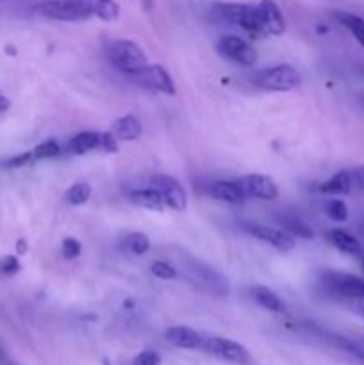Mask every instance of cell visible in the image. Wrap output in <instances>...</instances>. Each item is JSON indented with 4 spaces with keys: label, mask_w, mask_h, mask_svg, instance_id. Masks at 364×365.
<instances>
[{
    "label": "cell",
    "mask_w": 364,
    "mask_h": 365,
    "mask_svg": "<svg viewBox=\"0 0 364 365\" xmlns=\"http://www.w3.org/2000/svg\"><path fill=\"white\" fill-rule=\"evenodd\" d=\"M106 56L111 61V64L127 77L138 73L141 68L148 64L145 50L131 39H111V41H107Z\"/></svg>",
    "instance_id": "1"
},
{
    "label": "cell",
    "mask_w": 364,
    "mask_h": 365,
    "mask_svg": "<svg viewBox=\"0 0 364 365\" xmlns=\"http://www.w3.org/2000/svg\"><path fill=\"white\" fill-rule=\"evenodd\" d=\"M302 75L291 64H277V66L259 70L253 77V84L264 91L285 93L298 88Z\"/></svg>",
    "instance_id": "2"
},
{
    "label": "cell",
    "mask_w": 364,
    "mask_h": 365,
    "mask_svg": "<svg viewBox=\"0 0 364 365\" xmlns=\"http://www.w3.org/2000/svg\"><path fill=\"white\" fill-rule=\"evenodd\" d=\"M214 13L223 21L232 25H238L243 31L250 34H263V25H261V16L257 6L250 4H214Z\"/></svg>",
    "instance_id": "3"
},
{
    "label": "cell",
    "mask_w": 364,
    "mask_h": 365,
    "mask_svg": "<svg viewBox=\"0 0 364 365\" xmlns=\"http://www.w3.org/2000/svg\"><path fill=\"white\" fill-rule=\"evenodd\" d=\"M321 284L327 292L341 302L364 298V280L350 273L339 271H325L321 273Z\"/></svg>",
    "instance_id": "4"
},
{
    "label": "cell",
    "mask_w": 364,
    "mask_h": 365,
    "mask_svg": "<svg viewBox=\"0 0 364 365\" xmlns=\"http://www.w3.org/2000/svg\"><path fill=\"white\" fill-rule=\"evenodd\" d=\"M202 349L221 362L234 365H250L252 362V355H250L248 349L239 342L232 341V339L203 337Z\"/></svg>",
    "instance_id": "5"
},
{
    "label": "cell",
    "mask_w": 364,
    "mask_h": 365,
    "mask_svg": "<svg viewBox=\"0 0 364 365\" xmlns=\"http://www.w3.org/2000/svg\"><path fill=\"white\" fill-rule=\"evenodd\" d=\"M38 13L57 21H81L91 18L84 0H43L38 6Z\"/></svg>",
    "instance_id": "6"
},
{
    "label": "cell",
    "mask_w": 364,
    "mask_h": 365,
    "mask_svg": "<svg viewBox=\"0 0 364 365\" xmlns=\"http://www.w3.org/2000/svg\"><path fill=\"white\" fill-rule=\"evenodd\" d=\"M132 81L141 88L150 89V91L163 93V95L173 96L175 95V82L168 70L161 64H146L145 68L138 71V73L131 75Z\"/></svg>",
    "instance_id": "7"
},
{
    "label": "cell",
    "mask_w": 364,
    "mask_h": 365,
    "mask_svg": "<svg viewBox=\"0 0 364 365\" xmlns=\"http://www.w3.org/2000/svg\"><path fill=\"white\" fill-rule=\"evenodd\" d=\"M152 187L159 192L166 207L177 210V212L188 209V196L177 178L170 177V175H156L152 178Z\"/></svg>",
    "instance_id": "8"
},
{
    "label": "cell",
    "mask_w": 364,
    "mask_h": 365,
    "mask_svg": "<svg viewBox=\"0 0 364 365\" xmlns=\"http://www.w3.org/2000/svg\"><path fill=\"white\" fill-rule=\"evenodd\" d=\"M216 50L220 56L243 64V66H253L257 63V52L248 41L241 39L239 36H223L218 41Z\"/></svg>",
    "instance_id": "9"
},
{
    "label": "cell",
    "mask_w": 364,
    "mask_h": 365,
    "mask_svg": "<svg viewBox=\"0 0 364 365\" xmlns=\"http://www.w3.org/2000/svg\"><path fill=\"white\" fill-rule=\"evenodd\" d=\"M238 184L243 189L246 198H257L264 200V202H273V200L278 198L277 184L273 182V178L266 177V175H245V177L238 178Z\"/></svg>",
    "instance_id": "10"
},
{
    "label": "cell",
    "mask_w": 364,
    "mask_h": 365,
    "mask_svg": "<svg viewBox=\"0 0 364 365\" xmlns=\"http://www.w3.org/2000/svg\"><path fill=\"white\" fill-rule=\"evenodd\" d=\"M189 274H191V280L195 284H198L200 287L206 289L207 292L214 296H227L228 294V284L227 278L221 277L218 271H214L213 267L206 266L202 262H193L191 266L188 267Z\"/></svg>",
    "instance_id": "11"
},
{
    "label": "cell",
    "mask_w": 364,
    "mask_h": 365,
    "mask_svg": "<svg viewBox=\"0 0 364 365\" xmlns=\"http://www.w3.org/2000/svg\"><path fill=\"white\" fill-rule=\"evenodd\" d=\"M250 234L256 239H259L261 242H266V245L273 246L277 252L288 253L291 250H295V237L291 234L284 230V228H275L268 227V225H257L253 223L252 227H248Z\"/></svg>",
    "instance_id": "12"
},
{
    "label": "cell",
    "mask_w": 364,
    "mask_h": 365,
    "mask_svg": "<svg viewBox=\"0 0 364 365\" xmlns=\"http://www.w3.org/2000/svg\"><path fill=\"white\" fill-rule=\"evenodd\" d=\"M257 11H259L261 25H263V34L280 36L285 31L284 14L273 0H261L257 4Z\"/></svg>",
    "instance_id": "13"
},
{
    "label": "cell",
    "mask_w": 364,
    "mask_h": 365,
    "mask_svg": "<svg viewBox=\"0 0 364 365\" xmlns=\"http://www.w3.org/2000/svg\"><path fill=\"white\" fill-rule=\"evenodd\" d=\"M166 341L178 349H202L203 335L189 327H171L166 330Z\"/></svg>",
    "instance_id": "14"
},
{
    "label": "cell",
    "mask_w": 364,
    "mask_h": 365,
    "mask_svg": "<svg viewBox=\"0 0 364 365\" xmlns=\"http://www.w3.org/2000/svg\"><path fill=\"white\" fill-rule=\"evenodd\" d=\"M207 192H209L211 198L225 203H241L246 200L238 180H216L207 187Z\"/></svg>",
    "instance_id": "15"
},
{
    "label": "cell",
    "mask_w": 364,
    "mask_h": 365,
    "mask_svg": "<svg viewBox=\"0 0 364 365\" xmlns=\"http://www.w3.org/2000/svg\"><path fill=\"white\" fill-rule=\"evenodd\" d=\"M111 134H113L118 141H136V139L141 138L143 134L141 121L136 116H132V114L118 118L113 123V127H111Z\"/></svg>",
    "instance_id": "16"
},
{
    "label": "cell",
    "mask_w": 364,
    "mask_h": 365,
    "mask_svg": "<svg viewBox=\"0 0 364 365\" xmlns=\"http://www.w3.org/2000/svg\"><path fill=\"white\" fill-rule=\"evenodd\" d=\"M327 241L330 242L335 250L346 253V255H363V246H360L359 239L353 237L348 232L339 230V228H332V230L327 232Z\"/></svg>",
    "instance_id": "17"
},
{
    "label": "cell",
    "mask_w": 364,
    "mask_h": 365,
    "mask_svg": "<svg viewBox=\"0 0 364 365\" xmlns=\"http://www.w3.org/2000/svg\"><path fill=\"white\" fill-rule=\"evenodd\" d=\"M352 184H353L352 171L341 170L335 175H332L327 182H323V184L320 185V191L325 192V195L343 196V195H348V192L352 191Z\"/></svg>",
    "instance_id": "18"
},
{
    "label": "cell",
    "mask_w": 364,
    "mask_h": 365,
    "mask_svg": "<svg viewBox=\"0 0 364 365\" xmlns=\"http://www.w3.org/2000/svg\"><path fill=\"white\" fill-rule=\"evenodd\" d=\"M100 146V132H79L77 135L68 141V150H70L74 155H84V153L93 152Z\"/></svg>",
    "instance_id": "19"
},
{
    "label": "cell",
    "mask_w": 364,
    "mask_h": 365,
    "mask_svg": "<svg viewBox=\"0 0 364 365\" xmlns=\"http://www.w3.org/2000/svg\"><path fill=\"white\" fill-rule=\"evenodd\" d=\"M252 296L253 299H256L257 305L270 310V312H285V303L282 302V299L278 298L277 292H273L271 289L263 287V285H256V287H252Z\"/></svg>",
    "instance_id": "20"
},
{
    "label": "cell",
    "mask_w": 364,
    "mask_h": 365,
    "mask_svg": "<svg viewBox=\"0 0 364 365\" xmlns=\"http://www.w3.org/2000/svg\"><path fill=\"white\" fill-rule=\"evenodd\" d=\"M89 14L103 21H116L120 18V6L116 0H84Z\"/></svg>",
    "instance_id": "21"
},
{
    "label": "cell",
    "mask_w": 364,
    "mask_h": 365,
    "mask_svg": "<svg viewBox=\"0 0 364 365\" xmlns=\"http://www.w3.org/2000/svg\"><path fill=\"white\" fill-rule=\"evenodd\" d=\"M128 200H131L134 205L143 207V209H148V210H156V212H161V210L166 207L164 205L163 198L159 196V192H157L153 187L132 191L131 195H128Z\"/></svg>",
    "instance_id": "22"
},
{
    "label": "cell",
    "mask_w": 364,
    "mask_h": 365,
    "mask_svg": "<svg viewBox=\"0 0 364 365\" xmlns=\"http://www.w3.org/2000/svg\"><path fill=\"white\" fill-rule=\"evenodd\" d=\"M334 16L343 27H346L352 32L353 38L359 41V45L364 46V18L352 13H345V11H338V13H334Z\"/></svg>",
    "instance_id": "23"
},
{
    "label": "cell",
    "mask_w": 364,
    "mask_h": 365,
    "mask_svg": "<svg viewBox=\"0 0 364 365\" xmlns=\"http://www.w3.org/2000/svg\"><path fill=\"white\" fill-rule=\"evenodd\" d=\"M280 223L282 228H284L288 234H291L293 237H298V239H313L314 237V232L305 221H302L300 217L296 216H282L280 217Z\"/></svg>",
    "instance_id": "24"
},
{
    "label": "cell",
    "mask_w": 364,
    "mask_h": 365,
    "mask_svg": "<svg viewBox=\"0 0 364 365\" xmlns=\"http://www.w3.org/2000/svg\"><path fill=\"white\" fill-rule=\"evenodd\" d=\"M89 196H91V185L88 182H77L66 191V202L70 205L79 207L88 202Z\"/></svg>",
    "instance_id": "25"
},
{
    "label": "cell",
    "mask_w": 364,
    "mask_h": 365,
    "mask_svg": "<svg viewBox=\"0 0 364 365\" xmlns=\"http://www.w3.org/2000/svg\"><path fill=\"white\" fill-rule=\"evenodd\" d=\"M125 248L131 253H134V255H145L150 250L148 235L143 234V232H132L125 239Z\"/></svg>",
    "instance_id": "26"
},
{
    "label": "cell",
    "mask_w": 364,
    "mask_h": 365,
    "mask_svg": "<svg viewBox=\"0 0 364 365\" xmlns=\"http://www.w3.org/2000/svg\"><path fill=\"white\" fill-rule=\"evenodd\" d=\"M325 214L335 223H343V221L348 220V207L343 200L332 198L325 203Z\"/></svg>",
    "instance_id": "27"
},
{
    "label": "cell",
    "mask_w": 364,
    "mask_h": 365,
    "mask_svg": "<svg viewBox=\"0 0 364 365\" xmlns=\"http://www.w3.org/2000/svg\"><path fill=\"white\" fill-rule=\"evenodd\" d=\"M150 271H152L153 277L159 278V280H173V278L178 277L177 269H175L171 264L163 262V260H157V262H153L152 266H150Z\"/></svg>",
    "instance_id": "28"
},
{
    "label": "cell",
    "mask_w": 364,
    "mask_h": 365,
    "mask_svg": "<svg viewBox=\"0 0 364 365\" xmlns=\"http://www.w3.org/2000/svg\"><path fill=\"white\" fill-rule=\"evenodd\" d=\"M34 159H52V157L59 155V145L54 139H46L41 145H38L32 152Z\"/></svg>",
    "instance_id": "29"
},
{
    "label": "cell",
    "mask_w": 364,
    "mask_h": 365,
    "mask_svg": "<svg viewBox=\"0 0 364 365\" xmlns=\"http://www.w3.org/2000/svg\"><path fill=\"white\" fill-rule=\"evenodd\" d=\"M61 252H63L64 259L71 260V259H77L79 255L82 253V245L74 237H68L63 241V246H61Z\"/></svg>",
    "instance_id": "30"
},
{
    "label": "cell",
    "mask_w": 364,
    "mask_h": 365,
    "mask_svg": "<svg viewBox=\"0 0 364 365\" xmlns=\"http://www.w3.org/2000/svg\"><path fill=\"white\" fill-rule=\"evenodd\" d=\"M132 365H161V355L152 349H145L139 355L134 356Z\"/></svg>",
    "instance_id": "31"
},
{
    "label": "cell",
    "mask_w": 364,
    "mask_h": 365,
    "mask_svg": "<svg viewBox=\"0 0 364 365\" xmlns=\"http://www.w3.org/2000/svg\"><path fill=\"white\" fill-rule=\"evenodd\" d=\"M20 271V262L14 255H7L0 260V273L6 274V277H13Z\"/></svg>",
    "instance_id": "32"
},
{
    "label": "cell",
    "mask_w": 364,
    "mask_h": 365,
    "mask_svg": "<svg viewBox=\"0 0 364 365\" xmlns=\"http://www.w3.org/2000/svg\"><path fill=\"white\" fill-rule=\"evenodd\" d=\"M100 150H103V152L107 153H116L118 150H120V146H118V139L114 138L111 132H100Z\"/></svg>",
    "instance_id": "33"
},
{
    "label": "cell",
    "mask_w": 364,
    "mask_h": 365,
    "mask_svg": "<svg viewBox=\"0 0 364 365\" xmlns=\"http://www.w3.org/2000/svg\"><path fill=\"white\" fill-rule=\"evenodd\" d=\"M32 159H34L32 152H25V153H20V155H14L11 157V159H7L2 166L9 168V170H16V168H24L25 164L31 163Z\"/></svg>",
    "instance_id": "34"
},
{
    "label": "cell",
    "mask_w": 364,
    "mask_h": 365,
    "mask_svg": "<svg viewBox=\"0 0 364 365\" xmlns=\"http://www.w3.org/2000/svg\"><path fill=\"white\" fill-rule=\"evenodd\" d=\"M345 305L348 307V309L352 310L353 314H357V316L363 317V319H364V298L348 299V302H345Z\"/></svg>",
    "instance_id": "35"
},
{
    "label": "cell",
    "mask_w": 364,
    "mask_h": 365,
    "mask_svg": "<svg viewBox=\"0 0 364 365\" xmlns=\"http://www.w3.org/2000/svg\"><path fill=\"white\" fill-rule=\"evenodd\" d=\"M352 177H353V182H355V184L364 191V164L363 166H357L355 170L352 171Z\"/></svg>",
    "instance_id": "36"
},
{
    "label": "cell",
    "mask_w": 364,
    "mask_h": 365,
    "mask_svg": "<svg viewBox=\"0 0 364 365\" xmlns=\"http://www.w3.org/2000/svg\"><path fill=\"white\" fill-rule=\"evenodd\" d=\"M27 250H29L27 241H25V239H18V241H16V253H18V255H25V253H27Z\"/></svg>",
    "instance_id": "37"
},
{
    "label": "cell",
    "mask_w": 364,
    "mask_h": 365,
    "mask_svg": "<svg viewBox=\"0 0 364 365\" xmlns=\"http://www.w3.org/2000/svg\"><path fill=\"white\" fill-rule=\"evenodd\" d=\"M9 107H11V100L7 98V96L0 95V114L6 113V110L9 109Z\"/></svg>",
    "instance_id": "38"
},
{
    "label": "cell",
    "mask_w": 364,
    "mask_h": 365,
    "mask_svg": "<svg viewBox=\"0 0 364 365\" xmlns=\"http://www.w3.org/2000/svg\"><path fill=\"white\" fill-rule=\"evenodd\" d=\"M139 4L145 7V11H152L153 9V0H139Z\"/></svg>",
    "instance_id": "39"
},
{
    "label": "cell",
    "mask_w": 364,
    "mask_h": 365,
    "mask_svg": "<svg viewBox=\"0 0 364 365\" xmlns=\"http://www.w3.org/2000/svg\"><path fill=\"white\" fill-rule=\"evenodd\" d=\"M355 356L359 359V365H364V349H359V351L355 353Z\"/></svg>",
    "instance_id": "40"
},
{
    "label": "cell",
    "mask_w": 364,
    "mask_h": 365,
    "mask_svg": "<svg viewBox=\"0 0 364 365\" xmlns=\"http://www.w3.org/2000/svg\"><path fill=\"white\" fill-rule=\"evenodd\" d=\"M363 235H364V227H363Z\"/></svg>",
    "instance_id": "41"
},
{
    "label": "cell",
    "mask_w": 364,
    "mask_h": 365,
    "mask_svg": "<svg viewBox=\"0 0 364 365\" xmlns=\"http://www.w3.org/2000/svg\"><path fill=\"white\" fill-rule=\"evenodd\" d=\"M363 266H364V259H363Z\"/></svg>",
    "instance_id": "42"
},
{
    "label": "cell",
    "mask_w": 364,
    "mask_h": 365,
    "mask_svg": "<svg viewBox=\"0 0 364 365\" xmlns=\"http://www.w3.org/2000/svg\"><path fill=\"white\" fill-rule=\"evenodd\" d=\"M39 2H43V0H39Z\"/></svg>",
    "instance_id": "43"
}]
</instances>
